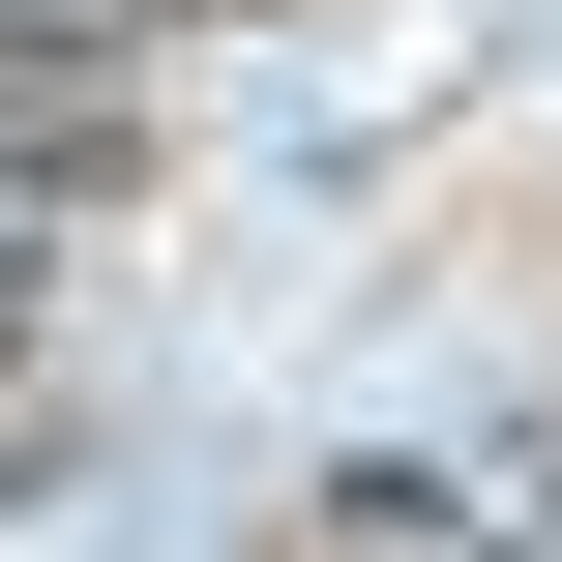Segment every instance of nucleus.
Listing matches in <instances>:
<instances>
[{"label":"nucleus","mask_w":562,"mask_h":562,"mask_svg":"<svg viewBox=\"0 0 562 562\" xmlns=\"http://www.w3.org/2000/svg\"><path fill=\"white\" fill-rule=\"evenodd\" d=\"M30 237H59V207H30V178H0V326H30Z\"/></svg>","instance_id":"1"}]
</instances>
